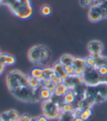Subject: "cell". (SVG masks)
<instances>
[{"instance_id": "cell-23", "label": "cell", "mask_w": 107, "mask_h": 121, "mask_svg": "<svg viewBox=\"0 0 107 121\" xmlns=\"http://www.w3.org/2000/svg\"><path fill=\"white\" fill-rule=\"evenodd\" d=\"M40 13L42 15L45 16V17H48L50 16L52 13V9L51 7L49 5L47 4H44L40 8Z\"/></svg>"}, {"instance_id": "cell-18", "label": "cell", "mask_w": 107, "mask_h": 121, "mask_svg": "<svg viewBox=\"0 0 107 121\" xmlns=\"http://www.w3.org/2000/svg\"><path fill=\"white\" fill-rule=\"evenodd\" d=\"M55 75L54 72L53 68L51 66H45L43 68V77L42 80H51L52 77Z\"/></svg>"}, {"instance_id": "cell-2", "label": "cell", "mask_w": 107, "mask_h": 121, "mask_svg": "<svg viewBox=\"0 0 107 121\" xmlns=\"http://www.w3.org/2000/svg\"><path fill=\"white\" fill-rule=\"evenodd\" d=\"M29 77L22 72L13 69L9 72L6 76V84L10 93H13L21 88L28 85Z\"/></svg>"}, {"instance_id": "cell-19", "label": "cell", "mask_w": 107, "mask_h": 121, "mask_svg": "<svg viewBox=\"0 0 107 121\" xmlns=\"http://www.w3.org/2000/svg\"><path fill=\"white\" fill-rule=\"evenodd\" d=\"M74 111L72 112H62L59 119V121H74L76 117Z\"/></svg>"}, {"instance_id": "cell-7", "label": "cell", "mask_w": 107, "mask_h": 121, "mask_svg": "<svg viewBox=\"0 0 107 121\" xmlns=\"http://www.w3.org/2000/svg\"><path fill=\"white\" fill-rule=\"evenodd\" d=\"M88 18L91 22L97 23L104 19L99 4H92L89 10Z\"/></svg>"}, {"instance_id": "cell-8", "label": "cell", "mask_w": 107, "mask_h": 121, "mask_svg": "<svg viewBox=\"0 0 107 121\" xmlns=\"http://www.w3.org/2000/svg\"><path fill=\"white\" fill-rule=\"evenodd\" d=\"M63 83H65L70 89H74L76 86L84 82L82 76L73 74L71 75H68L66 78H65L63 80Z\"/></svg>"}, {"instance_id": "cell-4", "label": "cell", "mask_w": 107, "mask_h": 121, "mask_svg": "<svg viewBox=\"0 0 107 121\" xmlns=\"http://www.w3.org/2000/svg\"><path fill=\"white\" fill-rule=\"evenodd\" d=\"M39 89L34 90L27 85L12 93V95L15 99L23 102H38L41 100L39 96Z\"/></svg>"}, {"instance_id": "cell-10", "label": "cell", "mask_w": 107, "mask_h": 121, "mask_svg": "<svg viewBox=\"0 0 107 121\" xmlns=\"http://www.w3.org/2000/svg\"><path fill=\"white\" fill-rule=\"evenodd\" d=\"M19 117V113L14 109L4 112L0 115V118L2 119V121H18Z\"/></svg>"}, {"instance_id": "cell-33", "label": "cell", "mask_w": 107, "mask_h": 121, "mask_svg": "<svg viewBox=\"0 0 107 121\" xmlns=\"http://www.w3.org/2000/svg\"><path fill=\"white\" fill-rule=\"evenodd\" d=\"M90 56H91L92 58H94L96 60L97 59H99L102 56V54H101V53H100V52H95V53H90Z\"/></svg>"}, {"instance_id": "cell-30", "label": "cell", "mask_w": 107, "mask_h": 121, "mask_svg": "<svg viewBox=\"0 0 107 121\" xmlns=\"http://www.w3.org/2000/svg\"><path fill=\"white\" fill-rule=\"evenodd\" d=\"M56 85L54 84V83H53L51 81V82H49L46 86H43V87H46V88H48L49 91H51L53 93H54V90H55V88H56Z\"/></svg>"}, {"instance_id": "cell-41", "label": "cell", "mask_w": 107, "mask_h": 121, "mask_svg": "<svg viewBox=\"0 0 107 121\" xmlns=\"http://www.w3.org/2000/svg\"><path fill=\"white\" fill-rule=\"evenodd\" d=\"M1 53H2V50H1V49H0V55H1Z\"/></svg>"}, {"instance_id": "cell-21", "label": "cell", "mask_w": 107, "mask_h": 121, "mask_svg": "<svg viewBox=\"0 0 107 121\" xmlns=\"http://www.w3.org/2000/svg\"><path fill=\"white\" fill-rule=\"evenodd\" d=\"M30 77H35V78L42 80L43 77V68L40 67L39 66H36L32 69L30 72Z\"/></svg>"}, {"instance_id": "cell-16", "label": "cell", "mask_w": 107, "mask_h": 121, "mask_svg": "<svg viewBox=\"0 0 107 121\" xmlns=\"http://www.w3.org/2000/svg\"><path fill=\"white\" fill-rule=\"evenodd\" d=\"M54 93L49 91L48 88H46V87H42L39 89V96H40V98L41 100H43V101H46V100H49V99H51V97L53 96Z\"/></svg>"}, {"instance_id": "cell-14", "label": "cell", "mask_w": 107, "mask_h": 121, "mask_svg": "<svg viewBox=\"0 0 107 121\" xmlns=\"http://www.w3.org/2000/svg\"><path fill=\"white\" fill-rule=\"evenodd\" d=\"M70 90V88L65 83H60L59 85H57L56 88L54 91V95L58 97H63L66 93Z\"/></svg>"}, {"instance_id": "cell-35", "label": "cell", "mask_w": 107, "mask_h": 121, "mask_svg": "<svg viewBox=\"0 0 107 121\" xmlns=\"http://www.w3.org/2000/svg\"><path fill=\"white\" fill-rule=\"evenodd\" d=\"M5 67H6V66H3L2 64H0V75H2V74H3V72H5Z\"/></svg>"}, {"instance_id": "cell-25", "label": "cell", "mask_w": 107, "mask_h": 121, "mask_svg": "<svg viewBox=\"0 0 107 121\" xmlns=\"http://www.w3.org/2000/svg\"><path fill=\"white\" fill-rule=\"evenodd\" d=\"M84 61L87 67H95L96 64V60L91 56H88L84 58Z\"/></svg>"}, {"instance_id": "cell-32", "label": "cell", "mask_w": 107, "mask_h": 121, "mask_svg": "<svg viewBox=\"0 0 107 121\" xmlns=\"http://www.w3.org/2000/svg\"><path fill=\"white\" fill-rule=\"evenodd\" d=\"M30 116L28 114H24L22 115H20V117L18 121H29Z\"/></svg>"}, {"instance_id": "cell-20", "label": "cell", "mask_w": 107, "mask_h": 121, "mask_svg": "<svg viewBox=\"0 0 107 121\" xmlns=\"http://www.w3.org/2000/svg\"><path fill=\"white\" fill-rule=\"evenodd\" d=\"M74 58L75 57H73V56H71L70 54H64L60 57L59 61L63 66L68 65V64H73Z\"/></svg>"}, {"instance_id": "cell-31", "label": "cell", "mask_w": 107, "mask_h": 121, "mask_svg": "<svg viewBox=\"0 0 107 121\" xmlns=\"http://www.w3.org/2000/svg\"><path fill=\"white\" fill-rule=\"evenodd\" d=\"M82 112H83V113H84L87 117H89V118H90V117L92 116V108H86V109H84L82 110Z\"/></svg>"}, {"instance_id": "cell-42", "label": "cell", "mask_w": 107, "mask_h": 121, "mask_svg": "<svg viewBox=\"0 0 107 121\" xmlns=\"http://www.w3.org/2000/svg\"><path fill=\"white\" fill-rule=\"evenodd\" d=\"M0 121H2V119L1 118H0Z\"/></svg>"}, {"instance_id": "cell-17", "label": "cell", "mask_w": 107, "mask_h": 121, "mask_svg": "<svg viewBox=\"0 0 107 121\" xmlns=\"http://www.w3.org/2000/svg\"><path fill=\"white\" fill-rule=\"evenodd\" d=\"M28 86L34 90H38L42 87V82L40 79L35 78V77H29L28 80Z\"/></svg>"}, {"instance_id": "cell-28", "label": "cell", "mask_w": 107, "mask_h": 121, "mask_svg": "<svg viewBox=\"0 0 107 121\" xmlns=\"http://www.w3.org/2000/svg\"><path fill=\"white\" fill-rule=\"evenodd\" d=\"M64 69H65V73L67 74L68 76L74 74V69L72 64H68V65L64 66Z\"/></svg>"}, {"instance_id": "cell-9", "label": "cell", "mask_w": 107, "mask_h": 121, "mask_svg": "<svg viewBox=\"0 0 107 121\" xmlns=\"http://www.w3.org/2000/svg\"><path fill=\"white\" fill-rule=\"evenodd\" d=\"M72 65L74 69V74L80 76H82L87 68L84 58L81 57H75Z\"/></svg>"}, {"instance_id": "cell-40", "label": "cell", "mask_w": 107, "mask_h": 121, "mask_svg": "<svg viewBox=\"0 0 107 121\" xmlns=\"http://www.w3.org/2000/svg\"><path fill=\"white\" fill-rule=\"evenodd\" d=\"M105 65L107 66V60H106V63H105Z\"/></svg>"}, {"instance_id": "cell-38", "label": "cell", "mask_w": 107, "mask_h": 121, "mask_svg": "<svg viewBox=\"0 0 107 121\" xmlns=\"http://www.w3.org/2000/svg\"><path fill=\"white\" fill-rule=\"evenodd\" d=\"M29 121H38V117H31Z\"/></svg>"}, {"instance_id": "cell-22", "label": "cell", "mask_w": 107, "mask_h": 121, "mask_svg": "<svg viewBox=\"0 0 107 121\" xmlns=\"http://www.w3.org/2000/svg\"><path fill=\"white\" fill-rule=\"evenodd\" d=\"M60 108L62 112H72L76 109V107H75V106L73 104H71L62 103L60 106Z\"/></svg>"}, {"instance_id": "cell-29", "label": "cell", "mask_w": 107, "mask_h": 121, "mask_svg": "<svg viewBox=\"0 0 107 121\" xmlns=\"http://www.w3.org/2000/svg\"><path fill=\"white\" fill-rule=\"evenodd\" d=\"M51 81L53 82V83H54L56 85H59V84H60V83H62L63 82V80H62V78H60L59 77H58V76H57L56 74L51 79Z\"/></svg>"}, {"instance_id": "cell-15", "label": "cell", "mask_w": 107, "mask_h": 121, "mask_svg": "<svg viewBox=\"0 0 107 121\" xmlns=\"http://www.w3.org/2000/svg\"><path fill=\"white\" fill-rule=\"evenodd\" d=\"M77 99V96L73 90L70 89L65 96L62 97V102L65 104H73Z\"/></svg>"}, {"instance_id": "cell-12", "label": "cell", "mask_w": 107, "mask_h": 121, "mask_svg": "<svg viewBox=\"0 0 107 121\" xmlns=\"http://www.w3.org/2000/svg\"><path fill=\"white\" fill-rule=\"evenodd\" d=\"M16 63V58L13 55L8 53H1L0 55V64L5 66H13Z\"/></svg>"}, {"instance_id": "cell-5", "label": "cell", "mask_w": 107, "mask_h": 121, "mask_svg": "<svg viewBox=\"0 0 107 121\" xmlns=\"http://www.w3.org/2000/svg\"><path fill=\"white\" fill-rule=\"evenodd\" d=\"M41 108L43 115L49 120L58 119L62 114L60 105L58 103L54 101L52 99L43 101L42 102Z\"/></svg>"}, {"instance_id": "cell-34", "label": "cell", "mask_w": 107, "mask_h": 121, "mask_svg": "<svg viewBox=\"0 0 107 121\" xmlns=\"http://www.w3.org/2000/svg\"><path fill=\"white\" fill-rule=\"evenodd\" d=\"M38 121H49V119L44 115H41L38 117Z\"/></svg>"}, {"instance_id": "cell-11", "label": "cell", "mask_w": 107, "mask_h": 121, "mask_svg": "<svg viewBox=\"0 0 107 121\" xmlns=\"http://www.w3.org/2000/svg\"><path fill=\"white\" fill-rule=\"evenodd\" d=\"M103 48H104L103 44L101 41L98 40H92L87 45V49L90 53H95V52L102 53Z\"/></svg>"}, {"instance_id": "cell-1", "label": "cell", "mask_w": 107, "mask_h": 121, "mask_svg": "<svg viewBox=\"0 0 107 121\" xmlns=\"http://www.w3.org/2000/svg\"><path fill=\"white\" fill-rule=\"evenodd\" d=\"M6 5L17 18L26 20L33 14V7L30 0H8Z\"/></svg>"}, {"instance_id": "cell-27", "label": "cell", "mask_w": 107, "mask_h": 121, "mask_svg": "<svg viewBox=\"0 0 107 121\" xmlns=\"http://www.w3.org/2000/svg\"><path fill=\"white\" fill-rule=\"evenodd\" d=\"M79 3L83 7H90L93 4V0H79Z\"/></svg>"}, {"instance_id": "cell-26", "label": "cell", "mask_w": 107, "mask_h": 121, "mask_svg": "<svg viewBox=\"0 0 107 121\" xmlns=\"http://www.w3.org/2000/svg\"><path fill=\"white\" fill-rule=\"evenodd\" d=\"M99 5L103 13V18H107V0H103V2Z\"/></svg>"}, {"instance_id": "cell-24", "label": "cell", "mask_w": 107, "mask_h": 121, "mask_svg": "<svg viewBox=\"0 0 107 121\" xmlns=\"http://www.w3.org/2000/svg\"><path fill=\"white\" fill-rule=\"evenodd\" d=\"M97 73L101 77H106L107 76V66L106 65H101L95 67Z\"/></svg>"}, {"instance_id": "cell-37", "label": "cell", "mask_w": 107, "mask_h": 121, "mask_svg": "<svg viewBox=\"0 0 107 121\" xmlns=\"http://www.w3.org/2000/svg\"><path fill=\"white\" fill-rule=\"evenodd\" d=\"M74 121H84V120H83L79 116H78V117H75Z\"/></svg>"}, {"instance_id": "cell-36", "label": "cell", "mask_w": 107, "mask_h": 121, "mask_svg": "<svg viewBox=\"0 0 107 121\" xmlns=\"http://www.w3.org/2000/svg\"><path fill=\"white\" fill-rule=\"evenodd\" d=\"M103 2V0H93V4H100Z\"/></svg>"}, {"instance_id": "cell-3", "label": "cell", "mask_w": 107, "mask_h": 121, "mask_svg": "<svg viewBox=\"0 0 107 121\" xmlns=\"http://www.w3.org/2000/svg\"><path fill=\"white\" fill-rule=\"evenodd\" d=\"M83 82L89 87L97 86L101 84H107V76L101 77L95 67H87L82 74Z\"/></svg>"}, {"instance_id": "cell-39", "label": "cell", "mask_w": 107, "mask_h": 121, "mask_svg": "<svg viewBox=\"0 0 107 121\" xmlns=\"http://www.w3.org/2000/svg\"><path fill=\"white\" fill-rule=\"evenodd\" d=\"M2 0H0V5H2Z\"/></svg>"}, {"instance_id": "cell-6", "label": "cell", "mask_w": 107, "mask_h": 121, "mask_svg": "<svg viewBox=\"0 0 107 121\" xmlns=\"http://www.w3.org/2000/svg\"><path fill=\"white\" fill-rule=\"evenodd\" d=\"M43 45H38L32 47L28 52V58L29 61L37 66L40 65L41 53Z\"/></svg>"}, {"instance_id": "cell-13", "label": "cell", "mask_w": 107, "mask_h": 121, "mask_svg": "<svg viewBox=\"0 0 107 121\" xmlns=\"http://www.w3.org/2000/svg\"><path fill=\"white\" fill-rule=\"evenodd\" d=\"M53 68V70H54V74L59 77L60 78H62V80H64L65 78L68 77L67 74L65 73V69H64V66L62 65V64L59 63V61H57L52 66Z\"/></svg>"}]
</instances>
